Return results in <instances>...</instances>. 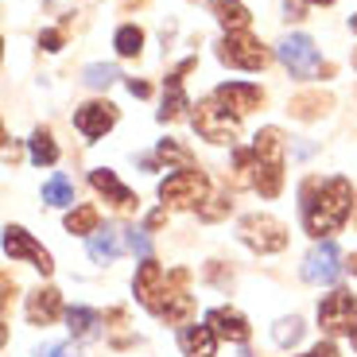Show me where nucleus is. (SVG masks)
Segmentation results:
<instances>
[{"mask_svg": "<svg viewBox=\"0 0 357 357\" xmlns=\"http://www.w3.org/2000/svg\"><path fill=\"white\" fill-rule=\"evenodd\" d=\"M136 295H140V303L155 314V319H167V322H178L187 319L195 299L187 295V272L175 268V272H163L152 257H144L140 272H136Z\"/></svg>", "mask_w": 357, "mask_h": 357, "instance_id": "1", "label": "nucleus"}, {"mask_svg": "<svg viewBox=\"0 0 357 357\" xmlns=\"http://www.w3.org/2000/svg\"><path fill=\"white\" fill-rule=\"evenodd\" d=\"M299 198H303V229L311 237L342 229L354 210V187L346 178H307Z\"/></svg>", "mask_w": 357, "mask_h": 357, "instance_id": "2", "label": "nucleus"}, {"mask_svg": "<svg viewBox=\"0 0 357 357\" xmlns=\"http://www.w3.org/2000/svg\"><path fill=\"white\" fill-rule=\"evenodd\" d=\"M252 187L264 198H276L284 187V132L264 128L252 140Z\"/></svg>", "mask_w": 357, "mask_h": 357, "instance_id": "3", "label": "nucleus"}, {"mask_svg": "<svg viewBox=\"0 0 357 357\" xmlns=\"http://www.w3.org/2000/svg\"><path fill=\"white\" fill-rule=\"evenodd\" d=\"M206 195H210V178L202 175V171H195V167H183V171H175V175H167L160 183V198H163V206H202L206 202Z\"/></svg>", "mask_w": 357, "mask_h": 357, "instance_id": "4", "label": "nucleus"}, {"mask_svg": "<svg viewBox=\"0 0 357 357\" xmlns=\"http://www.w3.org/2000/svg\"><path fill=\"white\" fill-rule=\"evenodd\" d=\"M195 128L210 144H229V140H237V113H229L218 98H206L195 109Z\"/></svg>", "mask_w": 357, "mask_h": 357, "instance_id": "5", "label": "nucleus"}, {"mask_svg": "<svg viewBox=\"0 0 357 357\" xmlns=\"http://www.w3.org/2000/svg\"><path fill=\"white\" fill-rule=\"evenodd\" d=\"M237 233H241V241L249 245L252 252H260V257L280 252L287 245V229L276 222V218H268V214H249L241 225H237Z\"/></svg>", "mask_w": 357, "mask_h": 357, "instance_id": "6", "label": "nucleus"}, {"mask_svg": "<svg viewBox=\"0 0 357 357\" xmlns=\"http://www.w3.org/2000/svg\"><path fill=\"white\" fill-rule=\"evenodd\" d=\"M218 59L225 66H237V70H264L268 66V51L249 31H229L222 39V47H218Z\"/></svg>", "mask_w": 357, "mask_h": 357, "instance_id": "7", "label": "nucleus"}, {"mask_svg": "<svg viewBox=\"0 0 357 357\" xmlns=\"http://www.w3.org/2000/svg\"><path fill=\"white\" fill-rule=\"evenodd\" d=\"M4 257L8 260H31V268H39L43 276H51V252L43 249V245H36V237L27 229H20V225H8L4 229Z\"/></svg>", "mask_w": 357, "mask_h": 357, "instance_id": "8", "label": "nucleus"}, {"mask_svg": "<svg viewBox=\"0 0 357 357\" xmlns=\"http://www.w3.org/2000/svg\"><path fill=\"white\" fill-rule=\"evenodd\" d=\"M319 322H322V331H326V334L354 331V322H357V299L349 291H331L319 303Z\"/></svg>", "mask_w": 357, "mask_h": 357, "instance_id": "9", "label": "nucleus"}, {"mask_svg": "<svg viewBox=\"0 0 357 357\" xmlns=\"http://www.w3.org/2000/svg\"><path fill=\"white\" fill-rule=\"evenodd\" d=\"M280 59H284V66L291 74H299V78H311V74H319V51H314V43L307 36H287L284 43H280Z\"/></svg>", "mask_w": 357, "mask_h": 357, "instance_id": "10", "label": "nucleus"}, {"mask_svg": "<svg viewBox=\"0 0 357 357\" xmlns=\"http://www.w3.org/2000/svg\"><path fill=\"white\" fill-rule=\"evenodd\" d=\"M113 125H116V105H109V101H89V105H82L78 113H74V128H78L86 140L105 136Z\"/></svg>", "mask_w": 357, "mask_h": 357, "instance_id": "11", "label": "nucleus"}, {"mask_svg": "<svg viewBox=\"0 0 357 357\" xmlns=\"http://www.w3.org/2000/svg\"><path fill=\"white\" fill-rule=\"evenodd\" d=\"M334 276H338V245L334 241L314 245L303 260V280L307 284H334Z\"/></svg>", "mask_w": 357, "mask_h": 357, "instance_id": "12", "label": "nucleus"}, {"mask_svg": "<svg viewBox=\"0 0 357 357\" xmlns=\"http://www.w3.org/2000/svg\"><path fill=\"white\" fill-rule=\"evenodd\" d=\"M214 98L222 101L229 113L245 116V113H252V109L264 101V93H260V86H249V82H225V86L214 89Z\"/></svg>", "mask_w": 357, "mask_h": 357, "instance_id": "13", "label": "nucleus"}, {"mask_svg": "<svg viewBox=\"0 0 357 357\" xmlns=\"http://www.w3.org/2000/svg\"><path fill=\"white\" fill-rule=\"evenodd\" d=\"M206 326L225 342H249V322H245L241 311H233V307H214V311L206 314Z\"/></svg>", "mask_w": 357, "mask_h": 357, "instance_id": "14", "label": "nucleus"}, {"mask_svg": "<svg viewBox=\"0 0 357 357\" xmlns=\"http://www.w3.org/2000/svg\"><path fill=\"white\" fill-rule=\"evenodd\" d=\"M125 249H132L128 245V229H121V225H109V229H98L93 237H89V257L93 260H113V257H121Z\"/></svg>", "mask_w": 357, "mask_h": 357, "instance_id": "15", "label": "nucleus"}, {"mask_svg": "<svg viewBox=\"0 0 357 357\" xmlns=\"http://www.w3.org/2000/svg\"><path fill=\"white\" fill-rule=\"evenodd\" d=\"M63 311V295L54 291V287H39V291L27 295V319L36 322V326H51Z\"/></svg>", "mask_w": 357, "mask_h": 357, "instance_id": "16", "label": "nucleus"}, {"mask_svg": "<svg viewBox=\"0 0 357 357\" xmlns=\"http://www.w3.org/2000/svg\"><path fill=\"white\" fill-rule=\"evenodd\" d=\"M89 183H93V190H98V195H105V202H113L116 210H132V206H136V195L113 175V171H105V167L93 171V175H89Z\"/></svg>", "mask_w": 357, "mask_h": 357, "instance_id": "17", "label": "nucleus"}, {"mask_svg": "<svg viewBox=\"0 0 357 357\" xmlns=\"http://www.w3.org/2000/svg\"><path fill=\"white\" fill-rule=\"evenodd\" d=\"M178 346L187 357H214L218 349V334L210 326H183L178 331Z\"/></svg>", "mask_w": 357, "mask_h": 357, "instance_id": "18", "label": "nucleus"}, {"mask_svg": "<svg viewBox=\"0 0 357 357\" xmlns=\"http://www.w3.org/2000/svg\"><path fill=\"white\" fill-rule=\"evenodd\" d=\"M113 47H116V54L136 59V54H140V47H144V31H140L136 24H125V27L113 36Z\"/></svg>", "mask_w": 357, "mask_h": 357, "instance_id": "19", "label": "nucleus"}, {"mask_svg": "<svg viewBox=\"0 0 357 357\" xmlns=\"http://www.w3.org/2000/svg\"><path fill=\"white\" fill-rule=\"evenodd\" d=\"M43 202H51V206H66V202H74V183L66 175H51L43 183Z\"/></svg>", "mask_w": 357, "mask_h": 357, "instance_id": "20", "label": "nucleus"}, {"mask_svg": "<svg viewBox=\"0 0 357 357\" xmlns=\"http://www.w3.org/2000/svg\"><path fill=\"white\" fill-rule=\"evenodd\" d=\"M326 105H331V98H326V93H299V98L291 101V113L303 116V121H311V116L326 113Z\"/></svg>", "mask_w": 357, "mask_h": 357, "instance_id": "21", "label": "nucleus"}, {"mask_svg": "<svg viewBox=\"0 0 357 357\" xmlns=\"http://www.w3.org/2000/svg\"><path fill=\"white\" fill-rule=\"evenodd\" d=\"M66 322H70V334H74V338H89V334H93V326L101 322V314L89 311V307H74V311L66 314Z\"/></svg>", "mask_w": 357, "mask_h": 357, "instance_id": "22", "label": "nucleus"}, {"mask_svg": "<svg viewBox=\"0 0 357 357\" xmlns=\"http://www.w3.org/2000/svg\"><path fill=\"white\" fill-rule=\"evenodd\" d=\"M66 229L82 233V237H86V233H98V210H93V206H78V210H70V214H66Z\"/></svg>", "mask_w": 357, "mask_h": 357, "instance_id": "23", "label": "nucleus"}, {"mask_svg": "<svg viewBox=\"0 0 357 357\" xmlns=\"http://www.w3.org/2000/svg\"><path fill=\"white\" fill-rule=\"evenodd\" d=\"M31 160L39 163V167H51L54 160H59V148H54V140H51V132H47V128H39L36 136H31Z\"/></svg>", "mask_w": 357, "mask_h": 357, "instance_id": "24", "label": "nucleus"}, {"mask_svg": "<svg viewBox=\"0 0 357 357\" xmlns=\"http://www.w3.org/2000/svg\"><path fill=\"white\" fill-rule=\"evenodd\" d=\"M218 12H222L218 20H222V24L229 27V31H245V27H249V20H252L249 12H245V8H237V4H233V8H225V4H222Z\"/></svg>", "mask_w": 357, "mask_h": 357, "instance_id": "25", "label": "nucleus"}, {"mask_svg": "<svg viewBox=\"0 0 357 357\" xmlns=\"http://www.w3.org/2000/svg\"><path fill=\"white\" fill-rule=\"evenodd\" d=\"M299 334H303V322H299V319L276 322V342H280V346H295V342H299Z\"/></svg>", "mask_w": 357, "mask_h": 357, "instance_id": "26", "label": "nucleus"}, {"mask_svg": "<svg viewBox=\"0 0 357 357\" xmlns=\"http://www.w3.org/2000/svg\"><path fill=\"white\" fill-rule=\"evenodd\" d=\"M116 78V66H86V82L89 86H109Z\"/></svg>", "mask_w": 357, "mask_h": 357, "instance_id": "27", "label": "nucleus"}, {"mask_svg": "<svg viewBox=\"0 0 357 357\" xmlns=\"http://www.w3.org/2000/svg\"><path fill=\"white\" fill-rule=\"evenodd\" d=\"M160 155H163V160H178V163H187V160H190L187 148H178L175 140H163V144H160Z\"/></svg>", "mask_w": 357, "mask_h": 357, "instance_id": "28", "label": "nucleus"}, {"mask_svg": "<svg viewBox=\"0 0 357 357\" xmlns=\"http://www.w3.org/2000/svg\"><path fill=\"white\" fill-rule=\"evenodd\" d=\"M39 43H43L47 51H59V47H63V31H43V36H39Z\"/></svg>", "mask_w": 357, "mask_h": 357, "instance_id": "29", "label": "nucleus"}, {"mask_svg": "<svg viewBox=\"0 0 357 357\" xmlns=\"http://www.w3.org/2000/svg\"><path fill=\"white\" fill-rule=\"evenodd\" d=\"M39 357H74V354H70V346H63V342H51V346H43Z\"/></svg>", "mask_w": 357, "mask_h": 357, "instance_id": "30", "label": "nucleus"}, {"mask_svg": "<svg viewBox=\"0 0 357 357\" xmlns=\"http://www.w3.org/2000/svg\"><path fill=\"white\" fill-rule=\"evenodd\" d=\"M303 357H338V349H334L331 342H319V346H314V349H307Z\"/></svg>", "mask_w": 357, "mask_h": 357, "instance_id": "31", "label": "nucleus"}, {"mask_svg": "<svg viewBox=\"0 0 357 357\" xmlns=\"http://www.w3.org/2000/svg\"><path fill=\"white\" fill-rule=\"evenodd\" d=\"M128 89H132V98H148V93H152V86H148V82H128Z\"/></svg>", "mask_w": 357, "mask_h": 357, "instance_id": "32", "label": "nucleus"}, {"mask_svg": "<svg viewBox=\"0 0 357 357\" xmlns=\"http://www.w3.org/2000/svg\"><path fill=\"white\" fill-rule=\"evenodd\" d=\"M349 272H354V276H357V252H354V257H349Z\"/></svg>", "mask_w": 357, "mask_h": 357, "instance_id": "33", "label": "nucleus"}, {"mask_svg": "<svg viewBox=\"0 0 357 357\" xmlns=\"http://www.w3.org/2000/svg\"><path fill=\"white\" fill-rule=\"evenodd\" d=\"M349 342H354V349H357V322H354V331H349Z\"/></svg>", "mask_w": 357, "mask_h": 357, "instance_id": "34", "label": "nucleus"}, {"mask_svg": "<svg viewBox=\"0 0 357 357\" xmlns=\"http://www.w3.org/2000/svg\"><path fill=\"white\" fill-rule=\"evenodd\" d=\"M311 4H334V0H311Z\"/></svg>", "mask_w": 357, "mask_h": 357, "instance_id": "35", "label": "nucleus"}, {"mask_svg": "<svg viewBox=\"0 0 357 357\" xmlns=\"http://www.w3.org/2000/svg\"><path fill=\"white\" fill-rule=\"evenodd\" d=\"M354 31H357V16H354Z\"/></svg>", "mask_w": 357, "mask_h": 357, "instance_id": "36", "label": "nucleus"}]
</instances>
